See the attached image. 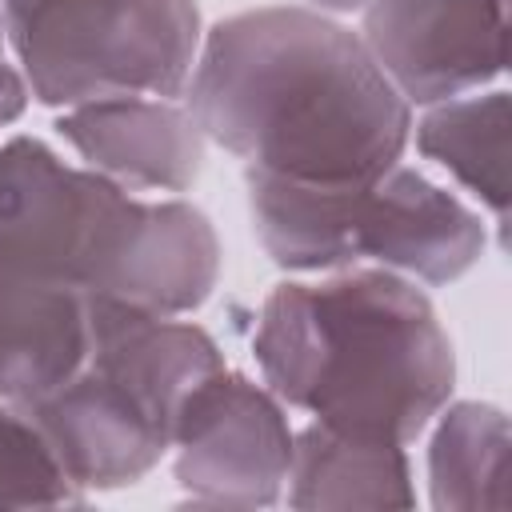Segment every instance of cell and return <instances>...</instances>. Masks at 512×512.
Returning <instances> with one entry per match:
<instances>
[{
    "mask_svg": "<svg viewBox=\"0 0 512 512\" xmlns=\"http://www.w3.org/2000/svg\"><path fill=\"white\" fill-rule=\"evenodd\" d=\"M320 8H336V12H348V8H364V0H312Z\"/></svg>",
    "mask_w": 512,
    "mask_h": 512,
    "instance_id": "obj_16",
    "label": "cell"
},
{
    "mask_svg": "<svg viewBox=\"0 0 512 512\" xmlns=\"http://www.w3.org/2000/svg\"><path fill=\"white\" fill-rule=\"evenodd\" d=\"M28 104V84L24 76L4 60V20H0V120L12 124Z\"/></svg>",
    "mask_w": 512,
    "mask_h": 512,
    "instance_id": "obj_15",
    "label": "cell"
},
{
    "mask_svg": "<svg viewBox=\"0 0 512 512\" xmlns=\"http://www.w3.org/2000/svg\"><path fill=\"white\" fill-rule=\"evenodd\" d=\"M88 296L0 272V400L28 412L84 360Z\"/></svg>",
    "mask_w": 512,
    "mask_h": 512,
    "instance_id": "obj_10",
    "label": "cell"
},
{
    "mask_svg": "<svg viewBox=\"0 0 512 512\" xmlns=\"http://www.w3.org/2000/svg\"><path fill=\"white\" fill-rule=\"evenodd\" d=\"M4 36L28 92L48 108L108 96H184L196 0H0Z\"/></svg>",
    "mask_w": 512,
    "mask_h": 512,
    "instance_id": "obj_6",
    "label": "cell"
},
{
    "mask_svg": "<svg viewBox=\"0 0 512 512\" xmlns=\"http://www.w3.org/2000/svg\"><path fill=\"white\" fill-rule=\"evenodd\" d=\"M292 492L296 508H388L412 504L404 444L308 424L292 440Z\"/></svg>",
    "mask_w": 512,
    "mask_h": 512,
    "instance_id": "obj_11",
    "label": "cell"
},
{
    "mask_svg": "<svg viewBox=\"0 0 512 512\" xmlns=\"http://www.w3.org/2000/svg\"><path fill=\"white\" fill-rule=\"evenodd\" d=\"M60 136L88 168L128 192H184L204 160L192 112L164 96H108L60 116Z\"/></svg>",
    "mask_w": 512,
    "mask_h": 512,
    "instance_id": "obj_9",
    "label": "cell"
},
{
    "mask_svg": "<svg viewBox=\"0 0 512 512\" xmlns=\"http://www.w3.org/2000/svg\"><path fill=\"white\" fill-rule=\"evenodd\" d=\"M432 500L436 508H500L508 476V420L488 404H456L444 412L432 452Z\"/></svg>",
    "mask_w": 512,
    "mask_h": 512,
    "instance_id": "obj_13",
    "label": "cell"
},
{
    "mask_svg": "<svg viewBox=\"0 0 512 512\" xmlns=\"http://www.w3.org/2000/svg\"><path fill=\"white\" fill-rule=\"evenodd\" d=\"M184 92L204 136L300 184H368L400 164L412 132L408 100L364 40L312 8L220 20Z\"/></svg>",
    "mask_w": 512,
    "mask_h": 512,
    "instance_id": "obj_1",
    "label": "cell"
},
{
    "mask_svg": "<svg viewBox=\"0 0 512 512\" xmlns=\"http://www.w3.org/2000/svg\"><path fill=\"white\" fill-rule=\"evenodd\" d=\"M0 272L160 316L200 308L220 244L184 200H144L44 140L0 144Z\"/></svg>",
    "mask_w": 512,
    "mask_h": 512,
    "instance_id": "obj_3",
    "label": "cell"
},
{
    "mask_svg": "<svg viewBox=\"0 0 512 512\" xmlns=\"http://www.w3.org/2000/svg\"><path fill=\"white\" fill-rule=\"evenodd\" d=\"M264 384L320 424L416 440L452 392V344L428 296L388 268L280 284L256 320Z\"/></svg>",
    "mask_w": 512,
    "mask_h": 512,
    "instance_id": "obj_2",
    "label": "cell"
},
{
    "mask_svg": "<svg viewBox=\"0 0 512 512\" xmlns=\"http://www.w3.org/2000/svg\"><path fill=\"white\" fill-rule=\"evenodd\" d=\"M416 144L448 168L504 228L508 216V92L452 96L416 124Z\"/></svg>",
    "mask_w": 512,
    "mask_h": 512,
    "instance_id": "obj_12",
    "label": "cell"
},
{
    "mask_svg": "<svg viewBox=\"0 0 512 512\" xmlns=\"http://www.w3.org/2000/svg\"><path fill=\"white\" fill-rule=\"evenodd\" d=\"M76 484L52 456L40 428L0 404V508L4 504H72Z\"/></svg>",
    "mask_w": 512,
    "mask_h": 512,
    "instance_id": "obj_14",
    "label": "cell"
},
{
    "mask_svg": "<svg viewBox=\"0 0 512 512\" xmlns=\"http://www.w3.org/2000/svg\"><path fill=\"white\" fill-rule=\"evenodd\" d=\"M0 124H4V120H0Z\"/></svg>",
    "mask_w": 512,
    "mask_h": 512,
    "instance_id": "obj_17",
    "label": "cell"
},
{
    "mask_svg": "<svg viewBox=\"0 0 512 512\" xmlns=\"http://www.w3.org/2000/svg\"><path fill=\"white\" fill-rule=\"evenodd\" d=\"M360 40L408 104H444L504 72L508 0H364Z\"/></svg>",
    "mask_w": 512,
    "mask_h": 512,
    "instance_id": "obj_8",
    "label": "cell"
},
{
    "mask_svg": "<svg viewBox=\"0 0 512 512\" xmlns=\"http://www.w3.org/2000/svg\"><path fill=\"white\" fill-rule=\"evenodd\" d=\"M248 200L260 244L296 272L376 260L388 272L448 284L484 248L480 216L400 164L368 184H300L248 168Z\"/></svg>",
    "mask_w": 512,
    "mask_h": 512,
    "instance_id": "obj_5",
    "label": "cell"
},
{
    "mask_svg": "<svg viewBox=\"0 0 512 512\" xmlns=\"http://www.w3.org/2000/svg\"><path fill=\"white\" fill-rule=\"evenodd\" d=\"M176 480L204 504H276L292 468V432L272 392L216 368L176 412Z\"/></svg>",
    "mask_w": 512,
    "mask_h": 512,
    "instance_id": "obj_7",
    "label": "cell"
},
{
    "mask_svg": "<svg viewBox=\"0 0 512 512\" xmlns=\"http://www.w3.org/2000/svg\"><path fill=\"white\" fill-rule=\"evenodd\" d=\"M88 320L80 368L24 416L72 484L116 488L172 448L184 396L224 360L204 328L176 316L88 296Z\"/></svg>",
    "mask_w": 512,
    "mask_h": 512,
    "instance_id": "obj_4",
    "label": "cell"
}]
</instances>
